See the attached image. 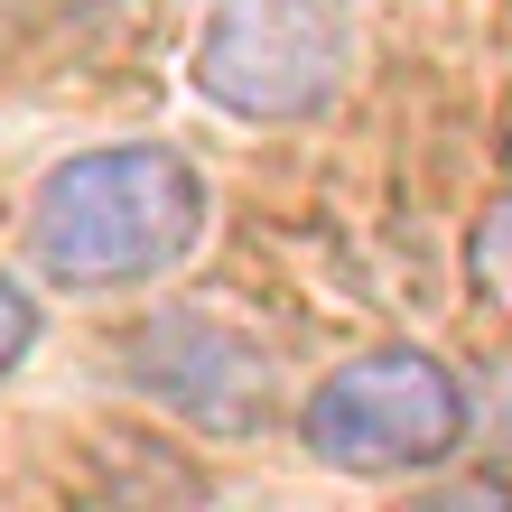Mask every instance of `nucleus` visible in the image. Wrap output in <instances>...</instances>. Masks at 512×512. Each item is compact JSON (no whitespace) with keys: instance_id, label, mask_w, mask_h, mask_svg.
I'll use <instances>...</instances> for the list:
<instances>
[{"instance_id":"7ed1b4c3","label":"nucleus","mask_w":512,"mask_h":512,"mask_svg":"<svg viewBox=\"0 0 512 512\" xmlns=\"http://www.w3.org/2000/svg\"><path fill=\"white\" fill-rule=\"evenodd\" d=\"M345 56V0H215L196 38V84L243 122H298L345 84Z\"/></svg>"},{"instance_id":"20e7f679","label":"nucleus","mask_w":512,"mask_h":512,"mask_svg":"<svg viewBox=\"0 0 512 512\" xmlns=\"http://www.w3.org/2000/svg\"><path fill=\"white\" fill-rule=\"evenodd\" d=\"M131 373L159 391L168 410H187L196 429L252 438L261 419H270V364H261L243 336L205 326V317H159V326H140V336H131Z\"/></svg>"},{"instance_id":"39448f33","label":"nucleus","mask_w":512,"mask_h":512,"mask_svg":"<svg viewBox=\"0 0 512 512\" xmlns=\"http://www.w3.org/2000/svg\"><path fill=\"white\" fill-rule=\"evenodd\" d=\"M28 336H38V308H28V289L10 280V270H0V373H10L19 354H28Z\"/></svg>"},{"instance_id":"f257e3e1","label":"nucleus","mask_w":512,"mask_h":512,"mask_svg":"<svg viewBox=\"0 0 512 512\" xmlns=\"http://www.w3.org/2000/svg\"><path fill=\"white\" fill-rule=\"evenodd\" d=\"M205 233V187L177 149H84L38 187V261L66 289H122Z\"/></svg>"},{"instance_id":"f03ea898","label":"nucleus","mask_w":512,"mask_h":512,"mask_svg":"<svg viewBox=\"0 0 512 512\" xmlns=\"http://www.w3.org/2000/svg\"><path fill=\"white\" fill-rule=\"evenodd\" d=\"M298 438H308V457L345 466V475H410V466H438L466 438V391L438 354L373 345L308 391Z\"/></svg>"}]
</instances>
